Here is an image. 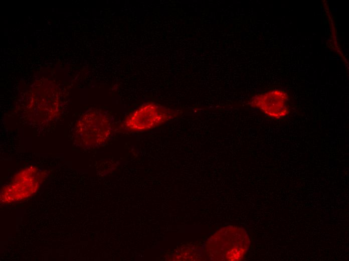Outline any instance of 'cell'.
Returning <instances> with one entry per match:
<instances>
[{"label":"cell","instance_id":"1","mask_svg":"<svg viewBox=\"0 0 349 261\" xmlns=\"http://www.w3.org/2000/svg\"><path fill=\"white\" fill-rule=\"evenodd\" d=\"M249 244V238L244 229L229 225L221 228L209 238L205 250L214 260H241L247 253Z\"/></svg>","mask_w":349,"mask_h":261},{"label":"cell","instance_id":"4","mask_svg":"<svg viewBox=\"0 0 349 261\" xmlns=\"http://www.w3.org/2000/svg\"><path fill=\"white\" fill-rule=\"evenodd\" d=\"M288 97L284 91L276 89L258 94L251 98L249 104L273 118H281L289 112Z\"/></svg>","mask_w":349,"mask_h":261},{"label":"cell","instance_id":"2","mask_svg":"<svg viewBox=\"0 0 349 261\" xmlns=\"http://www.w3.org/2000/svg\"><path fill=\"white\" fill-rule=\"evenodd\" d=\"M114 130V119L98 110H91L83 114L75 128L76 143L85 148L103 145L111 138Z\"/></svg>","mask_w":349,"mask_h":261},{"label":"cell","instance_id":"3","mask_svg":"<svg viewBox=\"0 0 349 261\" xmlns=\"http://www.w3.org/2000/svg\"><path fill=\"white\" fill-rule=\"evenodd\" d=\"M177 115L175 110L149 102L130 113L123 120L121 127L127 132L145 131L172 119Z\"/></svg>","mask_w":349,"mask_h":261}]
</instances>
